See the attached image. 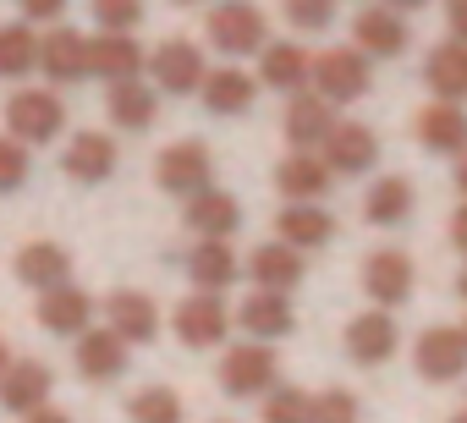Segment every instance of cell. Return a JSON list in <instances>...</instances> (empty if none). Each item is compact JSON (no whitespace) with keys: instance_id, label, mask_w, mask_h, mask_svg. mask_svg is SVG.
<instances>
[{"instance_id":"18","label":"cell","mask_w":467,"mask_h":423,"mask_svg":"<svg viewBox=\"0 0 467 423\" xmlns=\"http://www.w3.org/2000/svg\"><path fill=\"white\" fill-rule=\"evenodd\" d=\"M259 83H265V88H281V94H308V83H314V56H308L303 45H292V39H275V45H265V56H259Z\"/></svg>"},{"instance_id":"13","label":"cell","mask_w":467,"mask_h":423,"mask_svg":"<svg viewBox=\"0 0 467 423\" xmlns=\"http://www.w3.org/2000/svg\"><path fill=\"white\" fill-rule=\"evenodd\" d=\"M396 346H401V330H396V319H390L385 308L358 314V319L347 325V357H352L358 368H379V363H390Z\"/></svg>"},{"instance_id":"14","label":"cell","mask_w":467,"mask_h":423,"mask_svg":"<svg viewBox=\"0 0 467 423\" xmlns=\"http://www.w3.org/2000/svg\"><path fill=\"white\" fill-rule=\"evenodd\" d=\"M39 72H45L56 88L94 77V72H88V39H83L78 28H50V34L39 39Z\"/></svg>"},{"instance_id":"33","label":"cell","mask_w":467,"mask_h":423,"mask_svg":"<svg viewBox=\"0 0 467 423\" xmlns=\"http://www.w3.org/2000/svg\"><path fill=\"white\" fill-rule=\"evenodd\" d=\"M363 215H368V226H401L412 215V181L407 176H379L363 192Z\"/></svg>"},{"instance_id":"28","label":"cell","mask_w":467,"mask_h":423,"mask_svg":"<svg viewBox=\"0 0 467 423\" xmlns=\"http://www.w3.org/2000/svg\"><path fill=\"white\" fill-rule=\"evenodd\" d=\"M418 138H423V149H434V154H467V110L462 105H423L418 110Z\"/></svg>"},{"instance_id":"30","label":"cell","mask_w":467,"mask_h":423,"mask_svg":"<svg viewBox=\"0 0 467 423\" xmlns=\"http://www.w3.org/2000/svg\"><path fill=\"white\" fill-rule=\"evenodd\" d=\"M248 275L259 281V292H292V286L303 281V253H297V248H286V242L275 237V242L254 248Z\"/></svg>"},{"instance_id":"1","label":"cell","mask_w":467,"mask_h":423,"mask_svg":"<svg viewBox=\"0 0 467 423\" xmlns=\"http://www.w3.org/2000/svg\"><path fill=\"white\" fill-rule=\"evenodd\" d=\"M209 45L220 56H231V61L265 56L270 23H265V12L254 6V0H220V6H209Z\"/></svg>"},{"instance_id":"20","label":"cell","mask_w":467,"mask_h":423,"mask_svg":"<svg viewBox=\"0 0 467 423\" xmlns=\"http://www.w3.org/2000/svg\"><path fill=\"white\" fill-rule=\"evenodd\" d=\"M187 226L198 232V242H231V232L243 226V203L220 187H209V192L187 198Z\"/></svg>"},{"instance_id":"37","label":"cell","mask_w":467,"mask_h":423,"mask_svg":"<svg viewBox=\"0 0 467 423\" xmlns=\"http://www.w3.org/2000/svg\"><path fill=\"white\" fill-rule=\"evenodd\" d=\"M99 34H132L143 23V0H94Z\"/></svg>"},{"instance_id":"23","label":"cell","mask_w":467,"mask_h":423,"mask_svg":"<svg viewBox=\"0 0 467 423\" xmlns=\"http://www.w3.org/2000/svg\"><path fill=\"white\" fill-rule=\"evenodd\" d=\"M330 165L319 160V154H286L281 165H275V187H281V198L286 203H319L325 192H330Z\"/></svg>"},{"instance_id":"42","label":"cell","mask_w":467,"mask_h":423,"mask_svg":"<svg viewBox=\"0 0 467 423\" xmlns=\"http://www.w3.org/2000/svg\"><path fill=\"white\" fill-rule=\"evenodd\" d=\"M445 23H451V39L467 45V0H451V6H445Z\"/></svg>"},{"instance_id":"48","label":"cell","mask_w":467,"mask_h":423,"mask_svg":"<svg viewBox=\"0 0 467 423\" xmlns=\"http://www.w3.org/2000/svg\"><path fill=\"white\" fill-rule=\"evenodd\" d=\"M456 292H462V297H467V270H462V281H456Z\"/></svg>"},{"instance_id":"35","label":"cell","mask_w":467,"mask_h":423,"mask_svg":"<svg viewBox=\"0 0 467 423\" xmlns=\"http://www.w3.org/2000/svg\"><path fill=\"white\" fill-rule=\"evenodd\" d=\"M265 423H314V396L303 385H275L265 396Z\"/></svg>"},{"instance_id":"5","label":"cell","mask_w":467,"mask_h":423,"mask_svg":"<svg viewBox=\"0 0 467 423\" xmlns=\"http://www.w3.org/2000/svg\"><path fill=\"white\" fill-rule=\"evenodd\" d=\"M154 181H160L165 192H176V198H198V192H209V181H214V160H209V149H203L198 138H182V143H171V149L154 160Z\"/></svg>"},{"instance_id":"9","label":"cell","mask_w":467,"mask_h":423,"mask_svg":"<svg viewBox=\"0 0 467 423\" xmlns=\"http://www.w3.org/2000/svg\"><path fill=\"white\" fill-rule=\"evenodd\" d=\"M412 363H418V374H423L429 385H451V379H462V368H467V335H462L456 325H434V330L418 335Z\"/></svg>"},{"instance_id":"25","label":"cell","mask_w":467,"mask_h":423,"mask_svg":"<svg viewBox=\"0 0 467 423\" xmlns=\"http://www.w3.org/2000/svg\"><path fill=\"white\" fill-rule=\"evenodd\" d=\"M275 232H281L286 248L308 253V248H325L336 237V215H330V209H319V203H286L281 215H275Z\"/></svg>"},{"instance_id":"10","label":"cell","mask_w":467,"mask_h":423,"mask_svg":"<svg viewBox=\"0 0 467 423\" xmlns=\"http://www.w3.org/2000/svg\"><path fill=\"white\" fill-rule=\"evenodd\" d=\"M352 45H358L363 56L396 61V56L412 45V28H407V17L390 12V6H363V12L352 17Z\"/></svg>"},{"instance_id":"50","label":"cell","mask_w":467,"mask_h":423,"mask_svg":"<svg viewBox=\"0 0 467 423\" xmlns=\"http://www.w3.org/2000/svg\"><path fill=\"white\" fill-rule=\"evenodd\" d=\"M176 6H198V0H176Z\"/></svg>"},{"instance_id":"32","label":"cell","mask_w":467,"mask_h":423,"mask_svg":"<svg viewBox=\"0 0 467 423\" xmlns=\"http://www.w3.org/2000/svg\"><path fill=\"white\" fill-rule=\"evenodd\" d=\"M105 110H110V121H116L121 132H143V127H154L160 99H154V88L138 77V83H116V88L105 94Z\"/></svg>"},{"instance_id":"12","label":"cell","mask_w":467,"mask_h":423,"mask_svg":"<svg viewBox=\"0 0 467 423\" xmlns=\"http://www.w3.org/2000/svg\"><path fill=\"white\" fill-rule=\"evenodd\" d=\"M363 292L374 297V308H401L412 297V259L401 248H379L363 259Z\"/></svg>"},{"instance_id":"24","label":"cell","mask_w":467,"mask_h":423,"mask_svg":"<svg viewBox=\"0 0 467 423\" xmlns=\"http://www.w3.org/2000/svg\"><path fill=\"white\" fill-rule=\"evenodd\" d=\"M423 77H429V94H434L440 105H462V99H467V45H462V39L434 45L429 61H423Z\"/></svg>"},{"instance_id":"36","label":"cell","mask_w":467,"mask_h":423,"mask_svg":"<svg viewBox=\"0 0 467 423\" xmlns=\"http://www.w3.org/2000/svg\"><path fill=\"white\" fill-rule=\"evenodd\" d=\"M127 407H132V423H182V396L171 385H149Z\"/></svg>"},{"instance_id":"43","label":"cell","mask_w":467,"mask_h":423,"mask_svg":"<svg viewBox=\"0 0 467 423\" xmlns=\"http://www.w3.org/2000/svg\"><path fill=\"white\" fill-rule=\"evenodd\" d=\"M451 242H456V248L467 253V203H462L456 215H451Z\"/></svg>"},{"instance_id":"2","label":"cell","mask_w":467,"mask_h":423,"mask_svg":"<svg viewBox=\"0 0 467 423\" xmlns=\"http://www.w3.org/2000/svg\"><path fill=\"white\" fill-rule=\"evenodd\" d=\"M275 374H281V363H275L270 341L225 346V357H220V390H225V396H237V401H248V396H270V390H275Z\"/></svg>"},{"instance_id":"46","label":"cell","mask_w":467,"mask_h":423,"mask_svg":"<svg viewBox=\"0 0 467 423\" xmlns=\"http://www.w3.org/2000/svg\"><path fill=\"white\" fill-rule=\"evenodd\" d=\"M456 187H462V203H467V154L456 160Z\"/></svg>"},{"instance_id":"16","label":"cell","mask_w":467,"mask_h":423,"mask_svg":"<svg viewBox=\"0 0 467 423\" xmlns=\"http://www.w3.org/2000/svg\"><path fill=\"white\" fill-rule=\"evenodd\" d=\"M319 160H325L336 176H363V170H374V160H379V138H374V127H363V121H341V127L330 132V143L319 149Z\"/></svg>"},{"instance_id":"45","label":"cell","mask_w":467,"mask_h":423,"mask_svg":"<svg viewBox=\"0 0 467 423\" xmlns=\"http://www.w3.org/2000/svg\"><path fill=\"white\" fill-rule=\"evenodd\" d=\"M385 6H390V12H401V17H407V12H423V6H429V0H385Z\"/></svg>"},{"instance_id":"47","label":"cell","mask_w":467,"mask_h":423,"mask_svg":"<svg viewBox=\"0 0 467 423\" xmlns=\"http://www.w3.org/2000/svg\"><path fill=\"white\" fill-rule=\"evenodd\" d=\"M12 374V352H6V341H0V379Z\"/></svg>"},{"instance_id":"44","label":"cell","mask_w":467,"mask_h":423,"mask_svg":"<svg viewBox=\"0 0 467 423\" xmlns=\"http://www.w3.org/2000/svg\"><path fill=\"white\" fill-rule=\"evenodd\" d=\"M23 423H72L67 412H56V407H45V412H34V418H23Z\"/></svg>"},{"instance_id":"27","label":"cell","mask_w":467,"mask_h":423,"mask_svg":"<svg viewBox=\"0 0 467 423\" xmlns=\"http://www.w3.org/2000/svg\"><path fill=\"white\" fill-rule=\"evenodd\" d=\"M214 116H243V110H254V99H259V77H248L243 67H214L209 77H203V94H198Z\"/></svg>"},{"instance_id":"15","label":"cell","mask_w":467,"mask_h":423,"mask_svg":"<svg viewBox=\"0 0 467 423\" xmlns=\"http://www.w3.org/2000/svg\"><path fill=\"white\" fill-rule=\"evenodd\" d=\"M105 314H110V330H116L127 346H149V341H160V308H154L149 292L121 286V292L105 297Z\"/></svg>"},{"instance_id":"26","label":"cell","mask_w":467,"mask_h":423,"mask_svg":"<svg viewBox=\"0 0 467 423\" xmlns=\"http://www.w3.org/2000/svg\"><path fill=\"white\" fill-rule=\"evenodd\" d=\"M237 319H243V330L259 335V341H281V335H292V325H297L286 292H248L243 308H237Z\"/></svg>"},{"instance_id":"49","label":"cell","mask_w":467,"mask_h":423,"mask_svg":"<svg viewBox=\"0 0 467 423\" xmlns=\"http://www.w3.org/2000/svg\"><path fill=\"white\" fill-rule=\"evenodd\" d=\"M451 423H467V412H456V418H451Z\"/></svg>"},{"instance_id":"11","label":"cell","mask_w":467,"mask_h":423,"mask_svg":"<svg viewBox=\"0 0 467 423\" xmlns=\"http://www.w3.org/2000/svg\"><path fill=\"white\" fill-rule=\"evenodd\" d=\"M336 127H341V121H336L330 99H319L314 88L286 99V138H292V154H319Z\"/></svg>"},{"instance_id":"17","label":"cell","mask_w":467,"mask_h":423,"mask_svg":"<svg viewBox=\"0 0 467 423\" xmlns=\"http://www.w3.org/2000/svg\"><path fill=\"white\" fill-rule=\"evenodd\" d=\"M50 385H56V374L45 363L23 357V363H12L6 379H0V407H6L12 418H34V412L50 407Z\"/></svg>"},{"instance_id":"38","label":"cell","mask_w":467,"mask_h":423,"mask_svg":"<svg viewBox=\"0 0 467 423\" xmlns=\"http://www.w3.org/2000/svg\"><path fill=\"white\" fill-rule=\"evenodd\" d=\"M363 418V407H358V396L352 390H325V396H314V423H358Z\"/></svg>"},{"instance_id":"4","label":"cell","mask_w":467,"mask_h":423,"mask_svg":"<svg viewBox=\"0 0 467 423\" xmlns=\"http://www.w3.org/2000/svg\"><path fill=\"white\" fill-rule=\"evenodd\" d=\"M314 94L330 105H352L368 94V56L358 45L347 50H319L314 56Z\"/></svg>"},{"instance_id":"3","label":"cell","mask_w":467,"mask_h":423,"mask_svg":"<svg viewBox=\"0 0 467 423\" xmlns=\"http://www.w3.org/2000/svg\"><path fill=\"white\" fill-rule=\"evenodd\" d=\"M67 127V105L50 88H17L6 99V138L17 143H50Z\"/></svg>"},{"instance_id":"19","label":"cell","mask_w":467,"mask_h":423,"mask_svg":"<svg viewBox=\"0 0 467 423\" xmlns=\"http://www.w3.org/2000/svg\"><path fill=\"white\" fill-rule=\"evenodd\" d=\"M34 314H39V325H45L50 335H88V330H94V325H88V319H94V297H88L83 286H72V281L56 286V292H39V308H34Z\"/></svg>"},{"instance_id":"40","label":"cell","mask_w":467,"mask_h":423,"mask_svg":"<svg viewBox=\"0 0 467 423\" xmlns=\"http://www.w3.org/2000/svg\"><path fill=\"white\" fill-rule=\"evenodd\" d=\"M28 181V143L0 138V192H17Z\"/></svg>"},{"instance_id":"22","label":"cell","mask_w":467,"mask_h":423,"mask_svg":"<svg viewBox=\"0 0 467 423\" xmlns=\"http://www.w3.org/2000/svg\"><path fill=\"white\" fill-rule=\"evenodd\" d=\"M116 143L105 138V132H78L72 143H67V154H61V170L72 176V181H83V187H94V181H110V170H116Z\"/></svg>"},{"instance_id":"31","label":"cell","mask_w":467,"mask_h":423,"mask_svg":"<svg viewBox=\"0 0 467 423\" xmlns=\"http://www.w3.org/2000/svg\"><path fill=\"white\" fill-rule=\"evenodd\" d=\"M67 270H72V253L61 242H28L17 253V281L23 286H39V292H56L67 286Z\"/></svg>"},{"instance_id":"29","label":"cell","mask_w":467,"mask_h":423,"mask_svg":"<svg viewBox=\"0 0 467 423\" xmlns=\"http://www.w3.org/2000/svg\"><path fill=\"white\" fill-rule=\"evenodd\" d=\"M187 275H192L198 292H214L220 297L231 281L243 275V259H237V248H231V242H198L187 253Z\"/></svg>"},{"instance_id":"41","label":"cell","mask_w":467,"mask_h":423,"mask_svg":"<svg viewBox=\"0 0 467 423\" xmlns=\"http://www.w3.org/2000/svg\"><path fill=\"white\" fill-rule=\"evenodd\" d=\"M17 6H23V23H56L72 0H17Z\"/></svg>"},{"instance_id":"34","label":"cell","mask_w":467,"mask_h":423,"mask_svg":"<svg viewBox=\"0 0 467 423\" xmlns=\"http://www.w3.org/2000/svg\"><path fill=\"white\" fill-rule=\"evenodd\" d=\"M39 67V34L17 17V23H0V77H23Z\"/></svg>"},{"instance_id":"7","label":"cell","mask_w":467,"mask_h":423,"mask_svg":"<svg viewBox=\"0 0 467 423\" xmlns=\"http://www.w3.org/2000/svg\"><path fill=\"white\" fill-rule=\"evenodd\" d=\"M88 72L105 77V88L116 83H138L149 72V50L132 34H94L88 39Z\"/></svg>"},{"instance_id":"21","label":"cell","mask_w":467,"mask_h":423,"mask_svg":"<svg viewBox=\"0 0 467 423\" xmlns=\"http://www.w3.org/2000/svg\"><path fill=\"white\" fill-rule=\"evenodd\" d=\"M127 352H132V346H127L110 325H99V330L78 335V374H83V379H94V385L121 379V374H127Z\"/></svg>"},{"instance_id":"8","label":"cell","mask_w":467,"mask_h":423,"mask_svg":"<svg viewBox=\"0 0 467 423\" xmlns=\"http://www.w3.org/2000/svg\"><path fill=\"white\" fill-rule=\"evenodd\" d=\"M149 72H154V88H165V94H203V77H209L203 50L187 45V39H165V45H154Z\"/></svg>"},{"instance_id":"6","label":"cell","mask_w":467,"mask_h":423,"mask_svg":"<svg viewBox=\"0 0 467 423\" xmlns=\"http://www.w3.org/2000/svg\"><path fill=\"white\" fill-rule=\"evenodd\" d=\"M231 314L214 292H192V297H182L176 303V314H171V325H176V341L182 346H192V352H203V346H220L225 341V330H231Z\"/></svg>"},{"instance_id":"39","label":"cell","mask_w":467,"mask_h":423,"mask_svg":"<svg viewBox=\"0 0 467 423\" xmlns=\"http://www.w3.org/2000/svg\"><path fill=\"white\" fill-rule=\"evenodd\" d=\"M286 17L303 34H325L336 23V0H286Z\"/></svg>"},{"instance_id":"51","label":"cell","mask_w":467,"mask_h":423,"mask_svg":"<svg viewBox=\"0 0 467 423\" xmlns=\"http://www.w3.org/2000/svg\"><path fill=\"white\" fill-rule=\"evenodd\" d=\"M462 335H467V325H462Z\"/></svg>"}]
</instances>
